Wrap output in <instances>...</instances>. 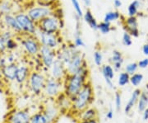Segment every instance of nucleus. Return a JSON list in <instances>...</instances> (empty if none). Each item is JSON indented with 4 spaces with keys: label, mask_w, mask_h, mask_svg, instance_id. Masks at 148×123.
I'll list each match as a JSON object with an SVG mask.
<instances>
[{
    "label": "nucleus",
    "mask_w": 148,
    "mask_h": 123,
    "mask_svg": "<svg viewBox=\"0 0 148 123\" xmlns=\"http://www.w3.org/2000/svg\"><path fill=\"white\" fill-rule=\"evenodd\" d=\"M0 79H3V73H2V68H0Z\"/></svg>",
    "instance_id": "obj_51"
},
{
    "label": "nucleus",
    "mask_w": 148,
    "mask_h": 123,
    "mask_svg": "<svg viewBox=\"0 0 148 123\" xmlns=\"http://www.w3.org/2000/svg\"><path fill=\"white\" fill-rule=\"evenodd\" d=\"M141 93H142V90L138 88L132 91V94H131V96L129 97L126 106L124 107V113H126V114H129V113L132 111V108L138 104V99H139V97H140Z\"/></svg>",
    "instance_id": "obj_21"
},
{
    "label": "nucleus",
    "mask_w": 148,
    "mask_h": 123,
    "mask_svg": "<svg viewBox=\"0 0 148 123\" xmlns=\"http://www.w3.org/2000/svg\"><path fill=\"white\" fill-rule=\"evenodd\" d=\"M143 79H144V76L141 73L137 72V73H135L133 75H130V84L135 88L139 87L140 84L143 83Z\"/></svg>",
    "instance_id": "obj_30"
},
{
    "label": "nucleus",
    "mask_w": 148,
    "mask_h": 123,
    "mask_svg": "<svg viewBox=\"0 0 148 123\" xmlns=\"http://www.w3.org/2000/svg\"><path fill=\"white\" fill-rule=\"evenodd\" d=\"M36 37L40 42L41 46H45L53 50H58L61 46V41L58 34H50L37 31Z\"/></svg>",
    "instance_id": "obj_8"
},
{
    "label": "nucleus",
    "mask_w": 148,
    "mask_h": 123,
    "mask_svg": "<svg viewBox=\"0 0 148 123\" xmlns=\"http://www.w3.org/2000/svg\"><path fill=\"white\" fill-rule=\"evenodd\" d=\"M120 18H121V13L118 10L109 11V12H107L106 14H105L104 20L103 21L112 23L114 21H119Z\"/></svg>",
    "instance_id": "obj_27"
},
{
    "label": "nucleus",
    "mask_w": 148,
    "mask_h": 123,
    "mask_svg": "<svg viewBox=\"0 0 148 123\" xmlns=\"http://www.w3.org/2000/svg\"><path fill=\"white\" fill-rule=\"evenodd\" d=\"M77 118L79 121H86L98 118V112L94 107H87L84 111L77 114Z\"/></svg>",
    "instance_id": "obj_22"
},
{
    "label": "nucleus",
    "mask_w": 148,
    "mask_h": 123,
    "mask_svg": "<svg viewBox=\"0 0 148 123\" xmlns=\"http://www.w3.org/2000/svg\"><path fill=\"white\" fill-rule=\"evenodd\" d=\"M138 64L137 62H131L126 64V66L124 67L125 72H127L129 75H132L135 73H137L138 70Z\"/></svg>",
    "instance_id": "obj_36"
},
{
    "label": "nucleus",
    "mask_w": 148,
    "mask_h": 123,
    "mask_svg": "<svg viewBox=\"0 0 148 123\" xmlns=\"http://www.w3.org/2000/svg\"><path fill=\"white\" fill-rule=\"evenodd\" d=\"M47 79L42 72L35 70L32 71L27 82L30 91L35 95H40L42 93Z\"/></svg>",
    "instance_id": "obj_4"
},
{
    "label": "nucleus",
    "mask_w": 148,
    "mask_h": 123,
    "mask_svg": "<svg viewBox=\"0 0 148 123\" xmlns=\"http://www.w3.org/2000/svg\"><path fill=\"white\" fill-rule=\"evenodd\" d=\"M3 21L5 24V26L8 27V30H11L12 32L16 34H22L21 29L19 27L17 21H16L15 14L13 13H9L3 16Z\"/></svg>",
    "instance_id": "obj_18"
},
{
    "label": "nucleus",
    "mask_w": 148,
    "mask_h": 123,
    "mask_svg": "<svg viewBox=\"0 0 148 123\" xmlns=\"http://www.w3.org/2000/svg\"><path fill=\"white\" fill-rule=\"evenodd\" d=\"M73 45L75 47L77 48H82V47H86V43H85L83 38L81 36V32L78 30V27L77 28V31L74 34V41Z\"/></svg>",
    "instance_id": "obj_31"
},
{
    "label": "nucleus",
    "mask_w": 148,
    "mask_h": 123,
    "mask_svg": "<svg viewBox=\"0 0 148 123\" xmlns=\"http://www.w3.org/2000/svg\"><path fill=\"white\" fill-rule=\"evenodd\" d=\"M38 56L40 57L43 66L45 69L49 70V68L53 64L54 60L57 59V50L47 47V46H41V48H40Z\"/></svg>",
    "instance_id": "obj_11"
},
{
    "label": "nucleus",
    "mask_w": 148,
    "mask_h": 123,
    "mask_svg": "<svg viewBox=\"0 0 148 123\" xmlns=\"http://www.w3.org/2000/svg\"><path fill=\"white\" fill-rule=\"evenodd\" d=\"M30 123H48L46 118L42 112H38L32 115Z\"/></svg>",
    "instance_id": "obj_33"
},
{
    "label": "nucleus",
    "mask_w": 148,
    "mask_h": 123,
    "mask_svg": "<svg viewBox=\"0 0 148 123\" xmlns=\"http://www.w3.org/2000/svg\"><path fill=\"white\" fill-rule=\"evenodd\" d=\"M89 81V69L86 61L82 67L75 75H67L63 81L64 83V93L73 100L83 86Z\"/></svg>",
    "instance_id": "obj_1"
},
{
    "label": "nucleus",
    "mask_w": 148,
    "mask_h": 123,
    "mask_svg": "<svg viewBox=\"0 0 148 123\" xmlns=\"http://www.w3.org/2000/svg\"><path fill=\"white\" fill-rule=\"evenodd\" d=\"M17 23L21 29L22 34L29 36H36L38 28L37 24L32 21L27 14V12H17L15 14Z\"/></svg>",
    "instance_id": "obj_5"
},
{
    "label": "nucleus",
    "mask_w": 148,
    "mask_h": 123,
    "mask_svg": "<svg viewBox=\"0 0 148 123\" xmlns=\"http://www.w3.org/2000/svg\"><path fill=\"white\" fill-rule=\"evenodd\" d=\"M14 37V32H12L11 30H7L4 32H1V35H0V38L6 42L7 41H8L11 38Z\"/></svg>",
    "instance_id": "obj_41"
},
{
    "label": "nucleus",
    "mask_w": 148,
    "mask_h": 123,
    "mask_svg": "<svg viewBox=\"0 0 148 123\" xmlns=\"http://www.w3.org/2000/svg\"><path fill=\"white\" fill-rule=\"evenodd\" d=\"M18 68L17 63H12V64H6L2 67V73L3 79L8 82H14L16 79V70Z\"/></svg>",
    "instance_id": "obj_17"
},
{
    "label": "nucleus",
    "mask_w": 148,
    "mask_h": 123,
    "mask_svg": "<svg viewBox=\"0 0 148 123\" xmlns=\"http://www.w3.org/2000/svg\"><path fill=\"white\" fill-rule=\"evenodd\" d=\"M70 1H71V3H72V5H73V8L74 11H75V12H76L77 17L79 19L82 18V17H83L84 12H83V11H82V7H81V3H80L79 0H70Z\"/></svg>",
    "instance_id": "obj_34"
},
{
    "label": "nucleus",
    "mask_w": 148,
    "mask_h": 123,
    "mask_svg": "<svg viewBox=\"0 0 148 123\" xmlns=\"http://www.w3.org/2000/svg\"><path fill=\"white\" fill-rule=\"evenodd\" d=\"M5 60H4V57L3 55H0V68H2L3 65H5Z\"/></svg>",
    "instance_id": "obj_50"
},
{
    "label": "nucleus",
    "mask_w": 148,
    "mask_h": 123,
    "mask_svg": "<svg viewBox=\"0 0 148 123\" xmlns=\"http://www.w3.org/2000/svg\"><path fill=\"white\" fill-rule=\"evenodd\" d=\"M101 74L104 79H110L113 80L115 75V71L111 64H103L101 66Z\"/></svg>",
    "instance_id": "obj_26"
},
{
    "label": "nucleus",
    "mask_w": 148,
    "mask_h": 123,
    "mask_svg": "<svg viewBox=\"0 0 148 123\" xmlns=\"http://www.w3.org/2000/svg\"><path fill=\"white\" fill-rule=\"evenodd\" d=\"M113 117H114V111H113L112 108H110L106 113V118L109 119V120H111Z\"/></svg>",
    "instance_id": "obj_47"
},
{
    "label": "nucleus",
    "mask_w": 148,
    "mask_h": 123,
    "mask_svg": "<svg viewBox=\"0 0 148 123\" xmlns=\"http://www.w3.org/2000/svg\"><path fill=\"white\" fill-rule=\"evenodd\" d=\"M99 32H101L102 35H107L112 31V26L111 23L110 22H106L105 21H101L98 24V30Z\"/></svg>",
    "instance_id": "obj_32"
},
{
    "label": "nucleus",
    "mask_w": 148,
    "mask_h": 123,
    "mask_svg": "<svg viewBox=\"0 0 148 123\" xmlns=\"http://www.w3.org/2000/svg\"><path fill=\"white\" fill-rule=\"evenodd\" d=\"M31 72H32V70H30L29 66H27L26 64H18V68H17L16 74V79H15L16 84H23L27 83Z\"/></svg>",
    "instance_id": "obj_19"
},
{
    "label": "nucleus",
    "mask_w": 148,
    "mask_h": 123,
    "mask_svg": "<svg viewBox=\"0 0 148 123\" xmlns=\"http://www.w3.org/2000/svg\"><path fill=\"white\" fill-rule=\"evenodd\" d=\"M114 104L117 111H120L122 107V95L120 92L117 91L114 94Z\"/></svg>",
    "instance_id": "obj_40"
},
{
    "label": "nucleus",
    "mask_w": 148,
    "mask_h": 123,
    "mask_svg": "<svg viewBox=\"0 0 148 123\" xmlns=\"http://www.w3.org/2000/svg\"><path fill=\"white\" fill-rule=\"evenodd\" d=\"M64 90V83L63 81L57 80L51 77L48 78L45 85L43 90L44 95L50 99L57 98Z\"/></svg>",
    "instance_id": "obj_6"
},
{
    "label": "nucleus",
    "mask_w": 148,
    "mask_h": 123,
    "mask_svg": "<svg viewBox=\"0 0 148 123\" xmlns=\"http://www.w3.org/2000/svg\"><path fill=\"white\" fill-rule=\"evenodd\" d=\"M32 115L27 109L15 110L7 118V123H30Z\"/></svg>",
    "instance_id": "obj_12"
},
{
    "label": "nucleus",
    "mask_w": 148,
    "mask_h": 123,
    "mask_svg": "<svg viewBox=\"0 0 148 123\" xmlns=\"http://www.w3.org/2000/svg\"><path fill=\"white\" fill-rule=\"evenodd\" d=\"M21 46L24 51L32 57L38 56L41 48V44L36 36L25 35V37L21 40Z\"/></svg>",
    "instance_id": "obj_7"
},
{
    "label": "nucleus",
    "mask_w": 148,
    "mask_h": 123,
    "mask_svg": "<svg viewBox=\"0 0 148 123\" xmlns=\"http://www.w3.org/2000/svg\"><path fill=\"white\" fill-rule=\"evenodd\" d=\"M143 118L144 121L148 120V107H147L143 112Z\"/></svg>",
    "instance_id": "obj_48"
},
{
    "label": "nucleus",
    "mask_w": 148,
    "mask_h": 123,
    "mask_svg": "<svg viewBox=\"0 0 148 123\" xmlns=\"http://www.w3.org/2000/svg\"><path fill=\"white\" fill-rule=\"evenodd\" d=\"M62 26V18L55 13V10L51 15L37 23V28L40 32L50 34H58Z\"/></svg>",
    "instance_id": "obj_3"
},
{
    "label": "nucleus",
    "mask_w": 148,
    "mask_h": 123,
    "mask_svg": "<svg viewBox=\"0 0 148 123\" xmlns=\"http://www.w3.org/2000/svg\"><path fill=\"white\" fill-rule=\"evenodd\" d=\"M85 62H86V60H85L82 53L77 49L73 55L71 60L69 61V64L66 65L67 74L68 75L77 74L80 70V69L82 67Z\"/></svg>",
    "instance_id": "obj_10"
},
{
    "label": "nucleus",
    "mask_w": 148,
    "mask_h": 123,
    "mask_svg": "<svg viewBox=\"0 0 148 123\" xmlns=\"http://www.w3.org/2000/svg\"><path fill=\"white\" fill-rule=\"evenodd\" d=\"M118 85L119 87H125L130 83V75L127 72H120L118 76Z\"/></svg>",
    "instance_id": "obj_29"
},
{
    "label": "nucleus",
    "mask_w": 148,
    "mask_h": 123,
    "mask_svg": "<svg viewBox=\"0 0 148 123\" xmlns=\"http://www.w3.org/2000/svg\"><path fill=\"white\" fill-rule=\"evenodd\" d=\"M110 61L112 64V66H113L114 71L115 72L119 71L122 69V66H123V61H124L123 54L119 50H113L110 59Z\"/></svg>",
    "instance_id": "obj_20"
},
{
    "label": "nucleus",
    "mask_w": 148,
    "mask_h": 123,
    "mask_svg": "<svg viewBox=\"0 0 148 123\" xmlns=\"http://www.w3.org/2000/svg\"><path fill=\"white\" fill-rule=\"evenodd\" d=\"M83 19H84V21L88 24V26L92 30H94V31H97L98 30V24L99 23H98V21H96L95 17L93 15V13H92V12L89 8H87L84 12Z\"/></svg>",
    "instance_id": "obj_23"
},
{
    "label": "nucleus",
    "mask_w": 148,
    "mask_h": 123,
    "mask_svg": "<svg viewBox=\"0 0 148 123\" xmlns=\"http://www.w3.org/2000/svg\"><path fill=\"white\" fill-rule=\"evenodd\" d=\"M137 105L139 113H143L147 107H148V90L142 91Z\"/></svg>",
    "instance_id": "obj_24"
},
{
    "label": "nucleus",
    "mask_w": 148,
    "mask_h": 123,
    "mask_svg": "<svg viewBox=\"0 0 148 123\" xmlns=\"http://www.w3.org/2000/svg\"><path fill=\"white\" fill-rule=\"evenodd\" d=\"M42 113L46 118L48 123H53L58 119L60 110L57 106V104L49 103L45 107V109L43 110Z\"/></svg>",
    "instance_id": "obj_16"
},
{
    "label": "nucleus",
    "mask_w": 148,
    "mask_h": 123,
    "mask_svg": "<svg viewBox=\"0 0 148 123\" xmlns=\"http://www.w3.org/2000/svg\"><path fill=\"white\" fill-rule=\"evenodd\" d=\"M123 27L125 32H127L132 35V37H139V24L137 17H127L123 20Z\"/></svg>",
    "instance_id": "obj_14"
},
{
    "label": "nucleus",
    "mask_w": 148,
    "mask_h": 123,
    "mask_svg": "<svg viewBox=\"0 0 148 123\" xmlns=\"http://www.w3.org/2000/svg\"><path fill=\"white\" fill-rule=\"evenodd\" d=\"M123 5V3H122L121 0H114V7L116 8V9H119Z\"/></svg>",
    "instance_id": "obj_45"
},
{
    "label": "nucleus",
    "mask_w": 148,
    "mask_h": 123,
    "mask_svg": "<svg viewBox=\"0 0 148 123\" xmlns=\"http://www.w3.org/2000/svg\"><path fill=\"white\" fill-rule=\"evenodd\" d=\"M53 12H54V8H45V7H42L40 5H35L31 7L27 11V14L32 21L37 24L44 18L51 15Z\"/></svg>",
    "instance_id": "obj_9"
},
{
    "label": "nucleus",
    "mask_w": 148,
    "mask_h": 123,
    "mask_svg": "<svg viewBox=\"0 0 148 123\" xmlns=\"http://www.w3.org/2000/svg\"><path fill=\"white\" fill-rule=\"evenodd\" d=\"M12 8H13L12 4L9 1L3 0L0 2V14H2L3 16L6 14L12 13Z\"/></svg>",
    "instance_id": "obj_28"
},
{
    "label": "nucleus",
    "mask_w": 148,
    "mask_h": 123,
    "mask_svg": "<svg viewBox=\"0 0 148 123\" xmlns=\"http://www.w3.org/2000/svg\"><path fill=\"white\" fill-rule=\"evenodd\" d=\"M78 123H100L98 118L91 119V120H86V121H78Z\"/></svg>",
    "instance_id": "obj_46"
},
{
    "label": "nucleus",
    "mask_w": 148,
    "mask_h": 123,
    "mask_svg": "<svg viewBox=\"0 0 148 123\" xmlns=\"http://www.w3.org/2000/svg\"><path fill=\"white\" fill-rule=\"evenodd\" d=\"M94 100V89L88 81L73 100L72 109L77 114L90 106Z\"/></svg>",
    "instance_id": "obj_2"
},
{
    "label": "nucleus",
    "mask_w": 148,
    "mask_h": 123,
    "mask_svg": "<svg viewBox=\"0 0 148 123\" xmlns=\"http://www.w3.org/2000/svg\"><path fill=\"white\" fill-rule=\"evenodd\" d=\"M142 51L146 57H148V43H146L143 45V47H142Z\"/></svg>",
    "instance_id": "obj_44"
},
{
    "label": "nucleus",
    "mask_w": 148,
    "mask_h": 123,
    "mask_svg": "<svg viewBox=\"0 0 148 123\" xmlns=\"http://www.w3.org/2000/svg\"><path fill=\"white\" fill-rule=\"evenodd\" d=\"M138 68L142 69V70H145L148 68V57L143 58V59H140L138 62Z\"/></svg>",
    "instance_id": "obj_42"
},
{
    "label": "nucleus",
    "mask_w": 148,
    "mask_h": 123,
    "mask_svg": "<svg viewBox=\"0 0 148 123\" xmlns=\"http://www.w3.org/2000/svg\"><path fill=\"white\" fill-rule=\"evenodd\" d=\"M6 49L7 51H13L18 48V44L16 42V41L13 38H11L8 41H7L5 42Z\"/></svg>",
    "instance_id": "obj_39"
},
{
    "label": "nucleus",
    "mask_w": 148,
    "mask_h": 123,
    "mask_svg": "<svg viewBox=\"0 0 148 123\" xmlns=\"http://www.w3.org/2000/svg\"><path fill=\"white\" fill-rule=\"evenodd\" d=\"M82 3H84V5L87 8H89L91 4H92V1L91 0H82Z\"/></svg>",
    "instance_id": "obj_49"
},
{
    "label": "nucleus",
    "mask_w": 148,
    "mask_h": 123,
    "mask_svg": "<svg viewBox=\"0 0 148 123\" xmlns=\"http://www.w3.org/2000/svg\"><path fill=\"white\" fill-rule=\"evenodd\" d=\"M37 5L54 8L56 4L58 3V0H36Z\"/></svg>",
    "instance_id": "obj_35"
},
{
    "label": "nucleus",
    "mask_w": 148,
    "mask_h": 123,
    "mask_svg": "<svg viewBox=\"0 0 148 123\" xmlns=\"http://www.w3.org/2000/svg\"><path fill=\"white\" fill-rule=\"evenodd\" d=\"M77 49V48L75 47L74 45H73L72 46H60L57 50V59L61 60L66 66L71 60L73 55Z\"/></svg>",
    "instance_id": "obj_15"
},
{
    "label": "nucleus",
    "mask_w": 148,
    "mask_h": 123,
    "mask_svg": "<svg viewBox=\"0 0 148 123\" xmlns=\"http://www.w3.org/2000/svg\"><path fill=\"white\" fill-rule=\"evenodd\" d=\"M141 7V3L139 0H133L127 7V16L137 17Z\"/></svg>",
    "instance_id": "obj_25"
},
{
    "label": "nucleus",
    "mask_w": 148,
    "mask_h": 123,
    "mask_svg": "<svg viewBox=\"0 0 148 123\" xmlns=\"http://www.w3.org/2000/svg\"><path fill=\"white\" fill-rule=\"evenodd\" d=\"M0 35H1V31H0Z\"/></svg>",
    "instance_id": "obj_52"
},
{
    "label": "nucleus",
    "mask_w": 148,
    "mask_h": 123,
    "mask_svg": "<svg viewBox=\"0 0 148 123\" xmlns=\"http://www.w3.org/2000/svg\"><path fill=\"white\" fill-rule=\"evenodd\" d=\"M122 43L125 46H131L132 45V37L130 33L127 32H124L122 36Z\"/></svg>",
    "instance_id": "obj_38"
},
{
    "label": "nucleus",
    "mask_w": 148,
    "mask_h": 123,
    "mask_svg": "<svg viewBox=\"0 0 148 123\" xmlns=\"http://www.w3.org/2000/svg\"><path fill=\"white\" fill-rule=\"evenodd\" d=\"M103 54L101 50H95L93 54V59L95 65L98 67H101L103 65Z\"/></svg>",
    "instance_id": "obj_37"
},
{
    "label": "nucleus",
    "mask_w": 148,
    "mask_h": 123,
    "mask_svg": "<svg viewBox=\"0 0 148 123\" xmlns=\"http://www.w3.org/2000/svg\"><path fill=\"white\" fill-rule=\"evenodd\" d=\"M67 70L65 64L59 59H56L49 68V77L57 80L64 81L67 76Z\"/></svg>",
    "instance_id": "obj_13"
},
{
    "label": "nucleus",
    "mask_w": 148,
    "mask_h": 123,
    "mask_svg": "<svg viewBox=\"0 0 148 123\" xmlns=\"http://www.w3.org/2000/svg\"><path fill=\"white\" fill-rule=\"evenodd\" d=\"M7 51L5 42L0 38V55H4Z\"/></svg>",
    "instance_id": "obj_43"
}]
</instances>
